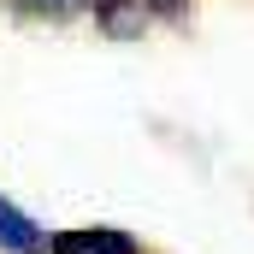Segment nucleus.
<instances>
[{"label":"nucleus","mask_w":254,"mask_h":254,"mask_svg":"<svg viewBox=\"0 0 254 254\" xmlns=\"http://www.w3.org/2000/svg\"><path fill=\"white\" fill-rule=\"evenodd\" d=\"M6 12H18V18H42V24H71V18H95L101 30H107V18H113V0H0Z\"/></svg>","instance_id":"3"},{"label":"nucleus","mask_w":254,"mask_h":254,"mask_svg":"<svg viewBox=\"0 0 254 254\" xmlns=\"http://www.w3.org/2000/svg\"><path fill=\"white\" fill-rule=\"evenodd\" d=\"M48 254H142V249H136V237L113 231V225H77V231L48 237Z\"/></svg>","instance_id":"2"},{"label":"nucleus","mask_w":254,"mask_h":254,"mask_svg":"<svg viewBox=\"0 0 254 254\" xmlns=\"http://www.w3.org/2000/svg\"><path fill=\"white\" fill-rule=\"evenodd\" d=\"M195 0H113V18H107V36H142L148 24H172L184 18Z\"/></svg>","instance_id":"1"},{"label":"nucleus","mask_w":254,"mask_h":254,"mask_svg":"<svg viewBox=\"0 0 254 254\" xmlns=\"http://www.w3.org/2000/svg\"><path fill=\"white\" fill-rule=\"evenodd\" d=\"M0 249L6 254H48V231L30 213H18L6 195H0Z\"/></svg>","instance_id":"4"}]
</instances>
